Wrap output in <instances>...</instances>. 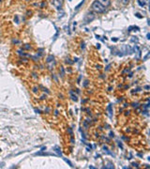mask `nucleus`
<instances>
[{"label": "nucleus", "instance_id": "f257e3e1", "mask_svg": "<svg viewBox=\"0 0 150 169\" xmlns=\"http://www.w3.org/2000/svg\"><path fill=\"white\" fill-rule=\"evenodd\" d=\"M92 9H93V11L98 12V13H102V12L105 11V7L102 6L98 1L93 2V4H92Z\"/></svg>", "mask_w": 150, "mask_h": 169}, {"label": "nucleus", "instance_id": "6e6552de", "mask_svg": "<svg viewBox=\"0 0 150 169\" xmlns=\"http://www.w3.org/2000/svg\"><path fill=\"white\" fill-rule=\"evenodd\" d=\"M135 15H136V16H137V17H138V18H142V17H141V16H140V14H139V13H136V14H135Z\"/></svg>", "mask_w": 150, "mask_h": 169}, {"label": "nucleus", "instance_id": "1a4fd4ad", "mask_svg": "<svg viewBox=\"0 0 150 169\" xmlns=\"http://www.w3.org/2000/svg\"><path fill=\"white\" fill-rule=\"evenodd\" d=\"M121 1H122V2H123V3H127V2H128V1H129V0H121Z\"/></svg>", "mask_w": 150, "mask_h": 169}, {"label": "nucleus", "instance_id": "9b49d317", "mask_svg": "<svg viewBox=\"0 0 150 169\" xmlns=\"http://www.w3.org/2000/svg\"><path fill=\"white\" fill-rule=\"evenodd\" d=\"M69 1H71V0H69Z\"/></svg>", "mask_w": 150, "mask_h": 169}, {"label": "nucleus", "instance_id": "0eeeda50", "mask_svg": "<svg viewBox=\"0 0 150 169\" xmlns=\"http://www.w3.org/2000/svg\"><path fill=\"white\" fill-rule=\"evenodd\" d=\"M83 3H84V0H83V1H82V2H81V3H80V4H79V5H78V6H77L75 9H76V10H78V9H79V8H80V7L83 5Z\"/></svg>", "mask_w": 150, "mask_h": 169}, {"label": "nucleus", "instance_id": "423d86ee", "mask_svg": "<svg viewBox=\"0 0 150 169\" xmlns=\"http://www.w3.org/2000/svg\"><path fill=\"white\" fill-rule=\"evenodd\" d=\"M64 160H65V162H66V163H69L70 166H73V165H72V163H70L69 160H67V159H65V158H64Z\"/></svg>", "mask_w": 150, "mask_h": 169}, {"label": "nucleus", "instance_id": "20e7f679", "mask_svg": "<svg viewBox=\"0 0 150 169\" xmlns=\"http://www.w3.org/2000/svg\"><path fill=\"white\" fill-rule=\"evenodd\" d=\"M70 95H71V98H72V100H73V101H77V96L74 95L73 91H70Z\"/></svg>", "mask_w": 150, "mask_h": 169}, {"label": "nucleus", "instance_id": "7ed1b4c3", "mask_svg": "<svg viewBox=\"0 0 150 169\" xmlns=\"http://www.w3.org/2000/svg\"><path fill=\"white\" fill-rule=\"evenodd\" d=\"M102 6H104V7H108L109 5H110V0H98Z\"/></svg>", "mask_w": 150, "mask_h": 169}, {"label": "nucleus", "instance_id": "39448f33", "mask_svg": "<svg viewBox=\"0 0 150 169\" xmlns=\"http://www.w3.org/2000/svg\"><path fill=\"white\" fill-rule=\"evenodd\" d=\"M54 149H55V151H56L59 155H61V151L59 150V147H58V146H55V147H54Z\"/></svg>", "mask_w": 150, "mask_h": 169}, {"label": "nucleus", "instance_id": "9d476101", "mask_svg": "<svg viewBox=\"0 0 150 169\" xmlns=\"http://www.w3.org/2000/svg\"><path fill=\"white\" fill-rule=\"evenodd\" d=\"M112 41H117V39H112Z\"/></svg>", "mask_w": 150, "mask_h": 169}, {"label": "nucleus", "instance_id": "f03ea898", "mask_svg": "<svg viewBox=\"0 0 150 169\" xmlns=\"http://www.w3.org/2000/svg\"><path fill=\"white\" fill-rule=\"evenodd\" d=\"M148 3H149V0H138V4L141 7H144L148 5Z\"/></svg>", "mask_w": 150, "mask_h": 169}]
</instances>
